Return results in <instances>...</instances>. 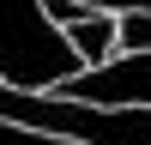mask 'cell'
Returning a JSON list of instances; mask_svg holds the SVG:
<instances>
[{"instance_id": "obj_1", "label": "cell", "mask_w": 151, "mask_h": 145, "mask_svg": "<svg viewBox=\"0 0 151 145\" xmlns=\"http://www.w3.org/2000/svg\"><path fill=\"white\" fill-rule=\"evenodd\" d=\"M79 72L67 30L42 18L36 0H0V85L6 91H55Z\"/></svg>"}, {"instance_id": "obj_2", "label": "cell", "mask_w": 151, "mask_h": 145, "mask_svg": "<svg viewBox=\"0 0 151 145\" xmlns=\"http://www.w3.org/2000/svg\"><path fill=\"white\" fill-rule=\"evenodd\" d=\"M48 97L91 103V109H151V55H109L103 67H79Z\"/></svg>"}, {"instance_id": "obj_3", "label": "cell", "mask_w": 151, "mask_h": 145, "mask_svg": "<svg viewBox=\"0 0 151 145\" xmlns=\"http://www.w3.org/2000/svg\"><path fill=\"white\" fill-rule=\"evenodd\" d=\"M67 42H73V55H79V67H103V60L115 55V18H109V12H85V18L67 24Z\"/></svg>"}, {"instance_id": "obj_4", "label": "cell", "mask_w": 151, "mask_h": 145, "mask_svg": "<svg viewBox=\"0 0 151 145\" xmlns=\"http://www.w3.org/2000/svg\"><path fill=\"white\" fill-rule=\"evenodd\" d=\"M115 55H151V12H121L115 18Z\"/></svg>"}]
</instances>
